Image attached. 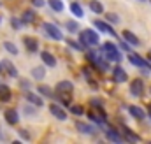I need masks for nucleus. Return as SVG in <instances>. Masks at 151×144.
<instances>
[{
  "mask_svg": "<svg viewBox=\"0 0 151 144\" xmlns=\"http://www.w3.org/2000/svg\"><path fill=\"white\" fill-rule=\"evenodd\" d=\"M56 93H58V99L63 102V106L72 104V93H67V91H56Z\"/></svg>",
  "mask_w": 151,
  "mask_h": 144,
  "instance_id": "393cba45",
  "label": "nucleus"
},
{
  "mask_svg": "<svg viewBox=\"0 0 151 144\" xmlns=\"http://www.w3.org/2000/svg\"><path fill=\"white\" fill-rule=\"evenodd\" d=\"M0 74H2V63H0Z\"/></svg>",
  "mask_w": 151,
  "mask_h": 144,
  "instance_id": "79ce46f5",
  "label": "nucleus"
},
{
  "mask_svg": "<svg viewBox=\"0 0 151 144\" xmlns=\"http://www.w3.org/2000/svg\"><path fill=\"white\" fill-rule=\"evenodd\" d=\"M34 7H44L46 5V0H32Z\"/></svg>",
  "mask_w": 151,
  "mask_h": 144,
  "instance_id": "e433bc0d",
  "label": "nucleus"
},
{
  "mask_svg": "<svg viewBox=\"0 0 151 144\" xmlns=\"http://www.w3.org/2000/svg\"><path fill=\"white\" fill-rule=\"evenodd\" d=\"M106 137H107L111 143H116V144L123 143V135H121L116 128H107V130H106Z\"/></svg>",
  "mask_w": 151,
  "mask_h": 144,
  "instance_id": "ddd939ff",
  "label": "nucleus"
},
{
  "mask_svg": "<svg viewBox=\"0 0 151 144\" xmlns=\"http://www.w3.org/2000/svg\"><path fill=\"white\" fill-rule=\"evenodd\" d=\"M127 58H128V62H130L132 65H135V67H139V69H146V71L151 72V63L148 62V60H144L142 56H139L137 53H132V51H128Z\"/></svg>",
  "mask_w": 151,
  "mask_h": 144,
  "instance_id": "7ed1b4c3",
  "label": "nucleus"
},
{
  "mask_svg": "<svg viewBox=\"0 0 151 144\" xmlns=\"http://www.w3.org/2000/svg\"><path fill=\"white\" fill-rule=\"evenodd\" d=\"M88 7H90V11L95 12V14H102V12H104V4L99 2V0H90Z\"/></svg>",
  "mask_w": 151,
  "mask_h": 144,
  "instance_id": "aec40b11",
  "label": "nucleus"
},
{
  "mask_svg": "<svg viewBox=\"0 0 151 144\" xmlns=\"http://www.w3.org/2000/svg\"><path fill=\"white\" fill-rule=\"evenodd\" d=\"M67 42H69V46H70L72 49H76V51H83V49H84L79 42H74V40H67Z\"/></svg>",
  "mask_w": 151,
  "mask_h": 144,
  "instance_id": "2f4dec72",
  "label": "nucleus"
},
{
  "mask_svg": "<svg viewBox=\"0 0 151 144\" xmlns=\"http://www.w3.org/2000/svg\"><path fill=\"white\" fill-rule=\"evenodd\" d=\"M123 134H125V137H123V141H128V143H139L141 141V137L139 135H135L132 130H128V128H123Z\"/></svg>",
  "mask_w": 151,
  "mask_h": 144,
  "instance_id": "5701e85b",
  "label": "nucleus"
},
{
  "mask_svg": "<svg viewBox=\"0 0 151 144\" xmlns=\"http://www.w3.org/2000/svg\"><path fill=\"white\" fill-rule=\"evenodd\" d=\"M146 60H148V62H150V63H151V51H150V53H148V56H146Z\"/></svg>",
  "mask_w": 151,
  "mask_h": 144,
  "instance_id": "a19ab883",
  "label": "nucleus"
},
{
  "mask_svg": "<svg viewBox=\"0 0 151 144\" xmlns=\"http://www.w3.org/2000/svg\"><path fill=\"white\" fill-rule=\"evenodd\" d=\"M40 60H42L44 65H47V67H56V58H55V55H51L49 51H42V53H40Z\"/></svg>",
  "mask_w": 151,
  "mask_h": 144,
  "instance_id": "4468645a",
  "label": "nucleus"
},
{
  "mask_svg": "<svg viewBox=\"0 0 151 144\" xmlns=\"http://www.w3.org/2000/svg\"><path fill=\"white\" fill-rule=\"evenodd\" d=\"M18 134H19V135H21V137H23L25 141H30V134H28V132H27L25 128H19V130H18Z\"/></svg>",
  "mask_w": 151,
  "mask_h": 144,
  "instance_id": "f704fd0d",
  "label": "nucleus"
},
{
  "mask_svg": "<svg viewBox=\"0 0 151 144\" xmlns=\"http://www.w3.org/2000/svg\"><path fill=\"white\" fill-rule=\"evenodd\" d=\"M4 48H5V49L11 53V55H18V53H19V49L16 48V44H14V42H9V40H5V42H4Z\"/></svg>",
  "mask_w": 151,
  "mask_h": 144,
  "instance_id": "cd10ccee",
  "label": "nucleus"
},
{
  "mask_svg": "<svg viewBox=\"0 0 151 144\" xmlns=\"http://www.w3.org/2000/svg\"><path fill=\"white\" fill-rule=\"evenodd\" d=\"M32 77H34L35 81H42V79L46 77V69H44V67H34V69H32Z\"/></svg>",
  "mask_w": 151,
  "mask_h": 144,
  "instance_id": "4be33fe9",
  "label": "nucleus"
},
{
  "mask_svg": "<svg viewBox=\"0 0 151 144\" xmlns=\"http://www.w3.org/2000/svg\"><path fill=\"white\" fill-rule=\"evenodd\" d=\"M42 30L46 32V35L51 37L53 40H62V39H63L62 30H60L56 25H53V23H44V25H42Z\"/></svg>",
  "mask_w": 151,
  "mask_h": 144,
  "instance_id": "20e7f679",
  "label": "nucleus"
},
{
  "mask_svg": "<svg viewBox=\"0 0 151 144\" xmlns=\"http://www.w3.org/2000/svg\"><path fill=\"white\" fill-rule=\"evenodd\" d=\"M70 12L74 14L76 18H83V16H84V11H83L81 4H77V2H72V4H70Z\"/></svg>",
  "mask_w": 151,
  "mask_h": 144,
  "instance_id": "b1692460",
  "label": "nucleus"
},
{
  "mask_svg": "<svg viewBox=\"0 0 151 144\" xmlns=\"http://www.w3.org/2000/svg\"><path fill=\"white\" fill-rule=\"evenodd\" d=\"M69 107H70V112H72V114H76V116H81V114L84 112V109L81 107V106H72V104H70Z\"/></svg>",
  "mask_w": 151,
  "mask_h": 144,
  "instance_id": "7c9ffc66",
  "label": "nucleus"
},
{
  "mask_svg": "<svg viewBox=\"0 0 151 144\" xmlns=\"http://www.w3.org/2000/svg\"><path fill=\"white\" fill-rule=\"evenodd\" d=\"M119 46H121L123 51H130V44H128L127 40H125V42H119Z\"/></svg>",
  "mask_w": 151,
  "mask_h": 144,
  "instance_id": "4c0bfd02",
  "label": "nucleus"
},
{
  "mask_svg": "<svg viewBox=\"0 0 151 144\" xmlns=\"http://www.w3.org/2000/svg\"><path fill=\"white\" fill-rule=\"evenodd\" d=\"M2 71H5L11 77H18V71H16V67H14L9 60H4V62H2Z\"/></svg>",
  "mask_w": 151,
  "mask_h": 144,
  "instance_id": "a211bd4d",
  "label": "nucleus"
},
{
  "mask_svg": "<svg viewBox=\"0 0 151 144\" xmlns=\"http://www.w3.org/2000/svg\"><path fill=\"white\" fill-rule=\"evenodd\" d=\"M23 111H25V114H28V116H35V109L30 107V106H27Z\"/></svg>",
  "mask_w": 151,
  "mask_h": 144,
  "instance_id": "c9c22d12",
  "label": "nucleus"
},
{
  "mask_svg": "<svg viewBox=\"0 0 151 144\" xmlns=\"http://www.w3.org/2000/svg\"><path fill=\"white\" fill-rule=\"evenodd\" d=\"M148 116L151 118V104H148Z\"/></svg>",
  "mask_w": 151,
  "mask_h": 144,
  "instance_id": "ea45409f",
  "label": "nucleus"
},
{
  "mask_svg": "<svg viewBox=\"0 0 151 144\" xmlns=\"http://www.w3.org/2000/svg\"><path fill=\"white\" fill-rule=\"evenodd\" d=\"M100 55L104 60L107 62H114V63H119L123 58H121V53L118 49V46H114L113 42H104L100 46Z\"/></svg>",
  "mask_w": 151,
  "mask_h": 144,
  "instance_id": "f257e3e1",
  "label": "nucleus"
},
{
  "mask_svg": "<svg viewBox=\"0 0 151 144\" xmlns=\"http://www.w3.org/2000/svg\"><path fill=\"white\" fill-rule=\"evenodd\" d=\"M90 104H91L95 109H102V107H104V106H102V100H99V99H93V100H90Z\"/></svg>",
  "mask_w": 151,
  "mask_h": 144,
  "instance_id": "473e14b6",
  "label": "nucleus"
},
{
  "mask_svg": "<svg viewBox=\"0 0 151 144\" xmlns=\"http://www.w3.org/2000/svg\"><path fill=\"white\" fill-rule=\"evenodd\" d=\"M76 128H77L81 134H90V135L97 134V128H95L93 125H90V123H84V121H76Z\"/></svg>",
  "mask_w": 151,
  "mask_h": 144,
  "instance_id": "6e6552de",
  "label": "nucleus"
},
{
  "mask_svg": "<svg viewBox=\"0 0 151 144\" xmlns=\"http://www.w3.org/2000/svg\"><path fill=\"white\" fill-rule=\"evenodd\" d=\"M65 27H67V30H69L70 34H76V32L79 30V25H77L76 21H67V23H65Z\"/></svg>",
  "mask_w": 151,
  "mask_h": 144,
  "instance_id": "c756f323",
  "label": "nucleus"
},
{
  "mask_svg": "<svg viewBox=\"0 0 151 144\" xmlns=\"http://www.w3.org/2000/svg\"><path fill=\"white\" fill-rule=\"evenodd\" d=\"M106 21L107 23H119V16L114 14V12H107L106 14Z\"/></svg>",
  "mask_w": 151,
  "mask_h": 144,
  "instance_id": "c85d7f7f",
  "label": "nucleus"
},
{
  "mask_svg": "<svg viewBox=\"0 0 151 144\" xmlns=\"http://www.w3.org/2000/svg\"><path fill=\"white\" fill-rule=\"evenodd\" d=\"M23 44L27 46V49H28L30 53H35V51L39 49V42L34 39V37H25V39H23Z\"/></svg>",
  "mask_w": 151,
  "mask_h": 144,
  "instance_id": "f3484780",
  "label": "nucleus"
},
{
  "mask_svg": "<svg viewBox=\"0 0 151 144\" xmlns=\"http://www.w3.org/2000/svg\"><path fill=\"white\" fill-rule=\"evenodd\" d=\"M95 28L99 30V32H104V34H109V35H113V37H118V34L114 32V28L107 23V21H102V19H97L95 23Z\"/></svg>",
  "mask_w": 151,
  "mask_h": 144,
  "instance_id": "423d86ee",
  "label": "nucleus"
},
{
  "mask_svg": "<svg viewBox=\"0 0 151 144\" xmlns=\"http://www.w3.org/2000/svg\"><path fill=\"white\" fill-rule=\"evenodd\" d=\"M55 88H56V91H67V93H72V91H74V83H72V81H60Z\"/></svg>",
  "mask_w": 151,
  "mask_h": 144,
  "instance_id": "2eb2a0df",
  "label": "nucleus"
},
{
  "mask_svg": "<svg viewBox=\"0 0 151 144\" xmlns=\"http://www.w3.org/2000/svg\"><path fill=\"white\" fill-rule=\"evenodd\" d=\"M37 91L42 95V97H53V90H51L49 86H46V84H40V86H37Z\"/></svg>",
  "mask_w": 151,
  "mask_h": 144,
  "instance_id": "bb28decb",
  "label": "nucleus"
},
{
  "mask_svg": "<svg viewBox=\"0 0 151 144\" xmlns=\"http://www.w3.org/2000/svg\"><path fill=\"white\" fill-rule=\"evenodd\" d=\"M49 112H51L56 120H62V121L67 120V112L62 109V106H58V104H51V106H49Z\"/></svg>",
  "mask_w": 151,
  "mask_h": 144,
  "instance_id": "1a4fd4ad",
  "label": "nucleus"
},
{
  "mask_svg": "<svg viewBox=\"0 0 151 144\" xmlns=\"http://www.w3.org/2000/svg\"><path fill=\"white\" fill-rule=\"evenodd\" d=\"M12 97V91L7 84H0V102H9Z\"/></svg>",
  "mask_w": 151,
  "mask_h": 144,
  "instance_id": "dca6fc26",
  "label": "nucleus"
},
{
  "mask_svg": "<svg viewBox=\"0 0 151 144\" xmlns=\"http://www.w3.org/2000/svg\"><path fill=\"white\" fill-rule=\"evenodd\" d=\"M4 118H5V121H7L9 125H16V123L19 121V114H18V109H14V107L5 109V112H4Z\"/></svg>",
  "mask_w": 151,
  "mask_h": 144,
  "instance_id": "0eeeda50",
  "label": "nucleus"
},
{
  "mask_svg": "<svg viewBox=\"0 0 151 144\" xmlns=\"http://www.w3.org/2000/svg\"><path fill=\"white\" fill-rule=\"evenodd\" d=\"M150 2H151V0H150Z\"/></svg>",
  "mask_w": 151,
  "mask_h": 144,
  "instance_id": "a18cd8bd",
  "label": "nucleus"
},
{
  "mask_svg": "<svg viewBox=\"0 0 151 144\" xmlns=\"http://www.w3.org/2000/svg\"><path fill=\"white\" fill-rule=\"evenodd\" d=\"M128 112H130L135 120H144V118H146L144 109H141L139 106H130V107H128Z\"/></svg>",
  "mask_w": 151,
  "mask_h": 144,
  "instance_id": "6ab92c4d",
  "label": "nucleus"
},
{
  "mask_svg": "<svg viewBox=\"0 0 151 144\" xmlns=\"http://www.w3.org/2000/svg\"><path fill=\"white\" fill-rule=\"evenodd\" d=\"M21 84H23V90H28V86H30V83L25 81V79H21Z\"/></svg>",
  "mask_w": 151,
  "mask_h": 144,
  "instance_id": "58836bf2",
  "label": "nucleus"
},
{
  "mask_svg": "<svg viewBox=\"0 0 151 144\" xmlns=\"http://www.w3.org/2000/svg\"><path fill=\"white\" fill-rule=\"evenodd\" d=\"M113 79L116 81V83H125V81L128 79V76H127L125 69H121V67H119V63L113 69Z\"/></svg>",
  "mask_w": 151,
  "mask_h": 144,
  "instance_id": "9d476101",
  "label": "nucleus"
},
{
  "mask_svg": "<svg viewBox=\"0 0 151 144\" xmlns=\"http://www.w3.org/2000/svg\"><path fill=\"white\" fill-rule=\"evenodd\" d=\"M0 21H2V18H0Z\"/></svg>",
  "mask_w": 151,
  "mask_h": 144,
  "instance_id": "37998d69",
  "label": "nucleus"
},
{
  "mask_svg": "<svg viewBox=\"0 0 151 144\" xmlns=\"http://www.w3.org/2000/svg\"><path fill=\"white\" fill-rule=\"evenodd\" d=\"M11 23H12V27H14L16 30H18V28H21V25H23V21H21V19H18V18H12V19H11Z\"/></svg>",
  "mask_w": 151,
  "mask_h": 144,
  "instance_id": "72a5a7b5",
  "label": "nucleus"
},
{
  "mask_svg": "<svg viewBox=\"0 0 151 144\" xmlns=\"http://www.w3.org/2000/svg\"><path fill=\"white\" fill-rule=\"evenodd\" d=\"M47 5H49L55 12H62V11H63V4H62V0H47Z\"/></svg>",
  "mask_w": 151,
  "mask_h": 144,
  "instance_id": "a878e982",
  "label": "nucleus"
},
{
  "mask_svg": "<svg viewBox=\"0 0 151 144\" xmlns=\"http://www.w3.org/2000/svg\"><path fill=\"white\" fill-rule=\"evenodd\" d=\"M25 99H27L32 106H35V107H42V106H44L42 97H40V95H35V93H32V91H27V93H25Z\"/></svg>",
  "mask_w": 151,
  "mask_h": 144,
  "instance_id": "9b49d317",
  "label": "nucleus"
},
{
  "mask_svg": "<svg viewBox=\"0 0 151 144\" xmlns=\"http://www.w3.org/2000/svg\"><path fill=\"white\" fill-rule=\"evenodd\" d=\"M79 44H81L84 49H86L88 46H99V44H100V37H99V34H97L95 30L86 28V30L79 32Z\"/></svg>",
  "mask_w": 151,
  "mask_h": 144,
  "instance_id": "f03ea898",
  "label": "nucleus"
},
{
  "mask_svg": "<svg viewBox=\"0 0 151 144\" xmlns=\"http://www.w3.org/2000/svg\"><path fill=\"white\" fill-rule=\"evenodd\" d=\"M150 91H151V88H150Z\"/></svg>",
  "mask_w": 151,
  "mask_h": 144,
  "instance_id": "c03bdc74",
  "label": "nucleus"
},
{
  "mask_svg": "<svg viewBox=\"0 0 151 144\" xmlns=\"http://www.w3.org/2000/svg\"><path fill=\"white\" fill-rule=\"evenodd\" d=\"M142 91H144V81H142L141 77L132 79V84H130V93H132L134 97H141V95H142Z\"/></svg>",
  "mask_w": 151,
  "mask_h": 144,
  "instance_id": "39448f33",
  "label": "nucleus"
},
{
  "mask_svg": "<svg viewBox=\"0 0 151 144\" xmlns=\"http://www.w3.org/2000/svg\"><path fill=\"white\" fill-rule=\"evenodd\" d=\"M123 39L130 44V46H134V48H137V46H141V40H139V37L135 35L134 32H130V30H123Z\"/></svg>",
  "mask_w": 151,
  "mask_h": 144,
  "instance_id": "f8f14e48",
  "label": "nucleus"
},
{
  "mask_svg": "<svg viewBox=\"0 0 151 144\" xmlns=\"http://www.w3.org/2000/svg\"><path fill=\"white\" fill-rule=\"evenodd\" d=\"M21 21L23 23H34L35 21V11L34 9H27V11H23V14H21Z\"/></svg>",
  "mask_w": 151,
  "mask_h": 144,
  "instance_id": "412c9836",
  "label": "nucleus"
}]
</instances>
